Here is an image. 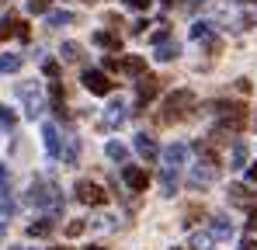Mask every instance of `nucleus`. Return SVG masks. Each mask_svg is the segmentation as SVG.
I'll return each mask as SVG.
<instances>
[{
	"label": "nucleus",
	"mask_w": 257,
	"mask_h": 250,
	"mask_svg": "<svg viewBox=\"0 0 257 250\" xmlns=\"http://www.w3.org/2000/svg\"><path fill=\"white\" fill-rule=\"evenodd\" d=\"M25 205L52 208V212H59V205H63V198H59V188H56V184H49V181H35V184L28 188V195H25Z\"/></svg>",
	"instance_id": "f257e3e1"
},
{
	"label": "nucleus",
	"mask_w": 257,
	"mask_h": 250,
	"mask_svg": "<svg viewBox=\"0 0 257 250\" xmlns=\"http://www.w3.org/2000/svg\"><path fill=\"white\" fill-rule=\"evenodd\" d=\"M191 108H195V94H191V90H174L171 97L164 101V115H160V122H181Z\"/></svg>",
	"instance_id": "f03ea898"
},
{
	"label": "nucleus",
	"mask_w": 257,
	"mask_h": 250,
	"mask_svg": "<svg viewBox=\"0 0 257 250\" xmlns=\"http://www.w3.org/2000/svg\"><path fill=\"white\" fill-rule=\"evenodd\" d=\"M18 97H21V104H25V115H28V118H39V115H42L45 97H42V87H39L35 80L18 83Z\"/></svg>",
	"instance_id": "7ed1b4c3"
},
{
	"label": "nucleus",
	"mask_w": 257,
	"mask_h": 250,
	"mask_svg": "<svg viewBox=\"0 0 257 250\" xmlns=\"http://www.w3.org/2000/svg\"><path fill=\"white\" fill-rule=\"evenodd\" d=\"M77 202H84V205H104L108 202V195H104V188L101 184H94V181H77Z\"/></svg>",
	"instance_id": "20e7f679"
},
{
	"label": "nucleus",
	"mask_w": 257,
	"mask_h": 250,
	"mask_svg": "<svg viewBox=\"0 0 257 250\" xmlns=\"http://www.w3.org/2000/svg\"><path fill=\"white\" fill-rule=\"evenodd\" d=\"M108 70H122L128 77H143L146 73V59L143 56H125V59H104Z\"/></svg>",
	"instance_id": "39448f33"
},
{
	"label": "nucleus",
	"mask_w": 257,
	"mask_h": 250,
	"mask_svg": "<svg viewBox=\"0 0 257 250\" xmlns=\"http://www.w3.org/2000/svg\"><path fill=\"white\" fill-rule=\"evenodd\" d=\"M157 94H160V80L143 73V77H139V83H136V101H139V108H146Z\"/></svg>",
	"instance_id": "423d86ee"
},
{
	"label": "nucleus",
	"mask_w": 257,
	"mask_h": 250,
	"mask_svg": "<svg viewBox=\"0 0 257 250\" xmlns=\"http://www.w3.org/2000/svg\"><path fill=\"white\" fill-rule=\"evenodd\" d=\"M84 87L90 90V94H108L111 90V80H108V73L104 70H84Z\"/></svg>",
	"instance_id": "0eeeda50"
},
{
	"label": "nucleus",
	"mask_w": 257,
	"mask_h": 250,
	"mask_svg": "<svg viewBox=\"0 0 257 250\" xmlns=\"http://www.w3.org/2000/svg\"><path fill=\"white\" fill-rule=\"evenodd\" d=\"M215 177H219V167L205 160V164H198L195 170H191V177H188V184H191V188H205V184H212Z\"/></svg>",
	"instance_id": "6e6552de"
},
{
	"label": "nucleus",
	"mask_w": 257,
	"mask_h": 250,
	"mask_svg": "<svg viewBox=\"0 0 257 250\" xmlns=\"http://www.w3.org/2000/svg\"><path fill=\"white\" fill-rule=\"evenodd\" d=\"M122 181H125L132 191H146V184H150V174H146L143 167H122Z\"/></svg>",
	"instance_id": "1a4fd4ad"
},
{
	"label": "nucleus",
	"mask_w": 257,
	"mask_h": 250,
	"mask_svg": "<svg viewBox=\"0 0 257 250\" xmlns=\"http://www.w3.org/2000/svg\"><path fill=\"white\" fill-rule=\"evenodd\" d=\"M164 164H167V170L184 167L188 164V146H184V143H171V146L164 150Z\"/></svg>",
	"instance_id": "9d476101"
},
{
	"label": "nucleus",
	"mask_w": 257,
	"mask_h": 250,
	"mask_svg": "<svg viewBox=\"0 0 257 250\" xmlns=\"http://www.w3.org/2000/svg\"><path fill=\"white\" fill-rule=\"evenodd\" d=\"M136 153H139L146 164H153V160L160 157V150H157V143H153L150 132H139V136H136Z\"/></svg>",
	"instance_id": "9b49d317"
},
{
	"label": "nucleus",
	"mask_w": 257,
	"mask_h": 250,
	"mask_svg": "<svg viewBox=\"0 0 257 250\" xmlns=\"http://www.w3.org/2000/svg\"><path fill=\"white\" fill-rule=\"evenodd\" d=\"M42 139H45V153H49V157H59V153H63V143H59V129H56L52 122H45V125H42Z\"/></svg>",
	"instance_id": "f8f14e48"
},
{
	"label": "nucleus",
	"mask_w": 257,
	"mask_h": 250,
	"mask_svg": "<svg viewBox=\"0 0 257 250\" xmlns=\"http://www.w3.org/2000/svg\"><path fill=\"white\" fill-rule=\"evenodd\" d=\"M52 229H56V222L42 215V219H35V222H28V236L32 240H45V236H52Z\"/></svg>",
	"instance_id": "ddd939ff"
},
{
	"label": "nucleus",
	"mask_w": 257,
	"mask_h": 250,
	"mask_svg": "<svg viewBox=\"0 0 257 250\" xmlns=\"http://www.w3.org/2000/svg\"><path fill=\"white\" fill-rule=\"evenodd\" d=\"M209 233H212V240H229V236H233V222H229L226 215H215Z\"/></svg>",
	"instance_id": "4468645a"
},
{
	"label": "nucleus",
	"mask_w": 257,
	"mask_h": 250,
	"mask_svg": "<svg viewBox=\"0 0 257 250\" xmlns=\"http://www.w3.org/2000/svg\"><path fill=\"white\" fill-rule=\"evenodd\" d=\"M125 122V101L118 97V101H111L108 104V115H104V125H122Z\"/></svg>",
	"instance_id": "2eb2a0df"
},
{
	"label": "nucleus",
	"mask_w": 257,
	"mask_h": 250,
	"mask_svg": "<svg viewBox=\"0 0 257 250\" xmlns=\"http://www.w3.org/2000/svg\"><path fill=\"white\" fill-rule=\"evenodd\" d=\"M25 66V56H18V52H4L0 56V73H18Z\"/></svg>",
	"instance_id": "dca6fc26"
},
{
	"label": "nucleus",
	"mask_w": 257,
	"mask_h": 250,
	"mask_svg": "<svg viewBox=\"0 0 257 250\" xmlns=\"http://www.w3.org/2000/svg\"><path fill=\"white\" fill-rule=\"evenodd\" d=\"M177 56H181V45H177L174 39L157 45V59H160V63H171V59H177Z\"/></svg>",
	"instance_id": "f3484780"
},
{
	"label": "nucleus",
	"mask_w": 257,
	"mask_h": 250,
	"mask_svg": "<svg viewBox=\"0 0 257 250\" xmlns=\"http://www.w3.org/2000/svg\"><path fill=\"white\" fill-rule=\"evenodd\" d=\"M45 21H49V28H59V25H73L77 18L70 11H45Z\"/></svg>",
	"instance_id": "a211bd4d"
},
{
	"label": "nucleus",
	"mask_w": 257,
	"mask_h": 250,
	"mask_svg": "<svg viewBox=\"0 0 257 250\" xmlns=\"http://www.w3.org/2000/svg\"><path fill=\"white\" fill-rule=\"evenodd\" d=\"M94 42H97L101 49H111V52H118V49H122V39H118L115 32H97V35H94Z\"/></svg>",
	"instance_id": "6ab92c4d"
},
{
	"label": "nucleus",
	"mask_w": 257,
	"mask_h": 250,
	"mask_svg": "<svg viewBox=\"0 0 257 250\" xmlns=\"http://www.w3.org/2000/svg\"><path fill=\"white\" fill-rule=\"evenodd\" d=\"M160 191H164L167 198H171L174 191H177V170H167V167H164V177H160Z\"/></svg>",
	"instance_id": "aec40b11"
},
{
	"label": "nucleus",
	"mask_w": 257,
	"mask_h": 250,
	"mask_svg": "<svg viewBox=\"0 0 257 250\" xmlns=\"http://www.w3.org/2000/svg\"><path fill=\"white\" fill-rule=\"evenodd\" d=\"M229 164L233 167H247V143H233V153H229Z\"/></svg>",
	"instance_id": "412c9836"
},
{
	"label": "nucleus",
	"mask_w": 257,
	"mask_h": 250,
	"mask_svg": "<svg viewBox=\"0 0 257 250\" xmlns=\"http://www.w3.org/2000/svg\"><path fill=\"white\" fill-rule=\"evenodd\" d=\"M59 157H63L66 164H77V157H80V143H77V136H70V139H66V150H63Z\"/></svg>",
	"instance_id": "4be33fe9"
},
{
	"label": "nucleus",
	"mask_w": 257,
	"mask_h": 250,
	"mask_svg": "<svg viewBox=\"0 0 257 250\" xmlns=\"http://www.w3.org/2000/svg\"><path fill=\"white\" fill-rule=\"evenodd\" d=\"M104 153H108V160H115V164H122V160L128 157V150L122 146V143H115V139H111V143L104 146Z\"/></svg>",
	"instance_id": "5701e85b"
},
{
	"label": "nucleus",
	"mask_w": 257,
	"mask_h": 250,
	"mask_svg": "<svg viewBox=\"0 0 257 250\" xmlns=\"http://www.w3.org/2000/svg\"><path fill=\"white\" fill-rule=\"evenodd\" d=\"M191 247H195V250H212L215 247L212 233H195V236H191Z\"/></svg>",
	"instance_id": "b1692460"
},
{
	"label": "nucleus",
	"mask_w": 257,
	"mask_h": 250,
	"mask_svg": "<svg viewBox=\"0 0 257 250\" xmlns=\"http://www.w3.org/2000/svg\"><path fill=\"white\" fill-rule=\"evenodd\" d=\"M14 125H18V115H14V108L0 104V129H14Z\"/></svg>",
	"instance_id": "393cba45"
},
{
	"label": "nucleus",
	"mask_w": 257,
	"mask_h": 250,
	"mask_svg": "<svg viewBox=\"0 0 257 250\" xmlns=\"http://www.w3.org/2000/svg\"><path fill=\"white\" fill-rule=\"evenodd\" d=\"M59 52H63V59H66V63H77V59H80V45H77V42H63V49H59Z\"/></svg>",
	"instance_id": "a878e982"
},
{
	"label": "nucleus",
	"mask_w": 257,
	"mask_h": 250,
	"mask_svg": "<svg viewBox=\"0 0 257 250\" xmlns=\"http://www.w3.org/2000/svg\"><path fill=\"white\" fill-rule=\"evenodd\" d=\"M229 195H233V205H250V198H247V188H243V184H233V188H229Z\"/></svg>",
	"instance_id": "bb28decb"
},
{
	"label": "nucleus",
	"mask_w": 257,
	"mask_h": 250,
	"mask_svg": "<svg viewBox=\"0 0 257 250\" xmlns=\"http://www.w3.org/2000/svg\"><path fill=\"white\" fill-rule=\"evenodd\" d=\"M14 21H18V18H11V14L0 18V42L7 39V35H14Z\"/></svg>",
	"instance_id": "cd10ccee"
},
{
	"label": "nucleus",
	"mask_w": 257,
	"mask_h": 250,
	"mask_svg": "<svg viewBox=\"0 0 257 250\" xmlns=\"http://www.w3.org/2000/svg\"><path fill=\"white\" fill-rule=\"evenodd\" d=\"M7 191H11V170L0 164V198H7Z\"/></svg>",
	"instance_id": "c85d7f7f"
},
{
	"label": "nucleus",
	"mask_w": 257,
	"mask_h": 250,
	"mask_svg": "<svg viewBox=\"0 0 257 250\" xmlns=\"http://www.w3.org/2000/svg\"><path fill=\"white\" fill-rule=\"evenodd\" d=\"M115 222H118V219H111V215H97L90 226H94V229H115Z\"/></svg>",
	"instance_id": "c756f323"
},
{
	"label": "nucleus",
	"mask_w": 257,
	"mask_h": 250,
	"mask_svg": "<svg viewBox=\"0 0 257 250\" xmlns=\"http://www.w3.org/2000/svg\"><path fill=\"white\" fill-rule=\"evenodd\" d=\"M84 229H87V222H84V219H73V222L66 226V236H80Z\"/></svg>",
	"instance_id": "7c9ffc66"
},
{
	"label": "nucleus",
	"mask_w": 257,
	"mask_h": 250,
	"mask_svg": "<svg viewBox=\"0 0 257 250\" xmlns=\"http://www.w3.org/2000/svg\"><path fill=\"white\" fill-rule=\"evenodd\" d=\"M49 4H52V0H28V11H32V14H45Z\"/></svg>",
	"instance_id": "2f4dec72"
},
{
	"label": "nucleus",
	"mask_w": 257,
	"mask_h": 250,
	"mask_svg": "<svg viewBox=\"0 0 257 250\" xmlns=\"http://www.w3.org/2000/svg\"><path fill=\"white\" fill-rule=\"evenodd\" d=\"M14 35H18V39L25 42L28 35H32V32H28V25H25V21H14Z\"/></svg>",
	"instance_id": "473e14b6"
},
{
	"label": "nucleus",
	"mask_w": 257,
	"mask_h": 250,
	"mask_svg": "<svg viewBox=\"0 0 257 250\" xmlns=\"http://www.w3.org/2000/svg\"><path fill=\"white\" fill-rule=\"evenodd\" d=\"M42 70H45V77H56V73H59V63H56V59H45Z\"/></svg>",
	"instance_id": "72a5a7b5"
},
{
	"label": "nucleus",
	"mask_w": 257,
	"mask_h": 250,
	"mask_svg": "<svg viewBox=\"0 0 257 250\" xmlns=\"http://www.w3.org/2000/svg\"><path fill=\"white\" fill-rule=\"evenodd\" d=\"M125 4L132 11H146V7H150V0H125Z\"/></svg>",
	"instance_id": "f704fd0d"
},
{
	"label": "nucleus",
	"mask_w": 257,
	"mask_h": 250,
	"mask_svg": "<svg viewBox=\"0 0 257 250\" xmlns=\"http://www.w3.org/2000/svg\"><path fill=\"white\" fill-rule=\"evenodd\" d=\"M240 250H257V240H243V243H240Z\"/></svg>",
	"instance_id": "c9c22d12"
},
{
	"label": "nucleus",
	"mask_w": 257,
	"mask_h": 250,
	"mask_svg": "<svg viewBox=\"0 0 257 250\" xmlns=\"http://www.w3.org/2000/svg\"><path fill=\"white\" fill-rule=\"evenodd\" d=\"M247 226H250V229H257V212L250 215V222H247Z\"/></svg>",
	"instance_id": "e433bc0d"
},
{
	"label": "nucleus",
	"mask_w": 257,
	"mask_h": 250,
	"mask_svg": "<svg viewBox=\"0 0 257 250\" xmlns=\"http://www.w3.org/2000/svg\"><path fill=\"white\" fill-rule=\"evenodd\" d=\"M247 174H250V181H257V167H250V170H247Z\"/></svg>",
	"instance_id": "4c0bfd02"
},
{
	"label": "nucleus",
	"mask_w": 257,
	"mask_h": 250,
	"mask_svg": "<svg viewBox=\"0 0 257 250\" xmlns=\"http://www.w3.org/2000/svg\"><path fill=\"white\" fill-rule=\"evenodd\" d=\"M7 250H32V247H7Z\"/></svg>",
	"instance_id": "58836bf2"
},
{
	"label": "nucleus",
	"mask_w": 257,
	"mask_h": 250,
	"mask_svg": "<svg viewBox=\"0 0 257 250\" xmlns=\"http://www.w3.org/2000/svg\"><path fill=\"white\" fill-rule=\"evenodd\" d=\"M236 4H257V0H236Z\"/></svg>",
	"instance_id": "ea45409f"
},
{
	"label": "nucleus",
	"mask_w": 257,
	"mask_h": 250,
	"mask_svg": "<svg viewBox=\"0 0 257 250\" xmlns=\"http://www.w3.org/2000/svg\"><path fill=\"white\" fill-rule=\"evenodd\" d=\"M164 4H174V0H164Z\"/></svg>",
	"instance_id": "a19ab883"
},
{
	"label": "nucleus",
	"mask_w": 257,
	"mask_h": 250,
	"mask_svg": "<svg viewBox=\"0 0 257 250\" xmlns=\"http://www.w3.org/2000/svg\"><path fill=\"white\" fill-rule=\"evenodd\" d=\"M56 250H63V247H56Z\"/></svg>",
	"instance_id": "79ce46f5"
},
{
	"label": "nucleus",
	"mask_w": 257,
	"mask_h": 250,
	"mask_svg": "<svg viewBox=\"0 0 257 250\" xmlns=\"http://www.w3.org/2000/svg\"><path fill=\"white\" fill-rule=\"evenodd\" d=\"M174 250H181V247H174Z\"/></svg>",
	"instance_id": "37998d69"
}]
</instances>
